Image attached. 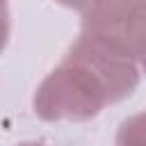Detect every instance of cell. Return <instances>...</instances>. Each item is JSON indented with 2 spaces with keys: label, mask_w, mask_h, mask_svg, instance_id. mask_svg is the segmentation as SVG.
I'll use <instances>...</instances> for the list:
<instances>
[{
  "label": "cell",
  "mask_w": 146,
  "mask_h": 146,
  "mask_svg": "<svg viewBox=\"0 0 146 146\" xmlns=\"http://www.w3.org/2000/svg\"><path fill=\"white\" fill-rule=\"evenodd\" d=\"M141 82L139 66L105 41L80 32L59 64L39 82L32 112L48 123L91 121L128 100Z\"/></svg>",
  "instance_id": "cell-1"
},
{
  "label": "cell",
  "mask_w": 146,
  "mask_h": 146,
  "mask_svg": "<svg viewBox=\"0 0 146 146\" xmlns=\"http://www.w3.org/2000/svg\"><path fill=\"white\" fill-rule=\"evenodd\" d=\"M80 32L116 48L146 75V0H96L82 11Z\"/></svg>",
  "instance_id": "cell-2"
},
{
  "label": "cell",
  "mask_w": 146,
  "mask_h": 146,
  "mask_svg": "<svg viewBox=\"0 0 146 146\" xmlns=\"http://www.w3.org/2000/svg\"><path fill=\"white\" fill-rule=\"evenodd\" d=\"M114 146H146V110L135 112L119 123Z\"/></svg>",
  "instance_id": "cell-3"
},
{
  "label": "cell",
  "mask_w": 146,
  "mask_h": 146,
  "mask_svg": "<svg viewBox=\"0 0 146 146\" xmlns=\"http://www.w3.org/2000/svg\"><path fill=\"white\" fill-rule=\"evenodd\" d=\"M9 34H11V14H9V5L7 0H0V55L9 43Z\"/></svg>",
  "instance_id": "cell-4"
},
{
  "label": "cell",
  "mask_w": 146,
  "mask_h": 146,
  "mask_svg": "<svg viewBox=\"0 0 146 146\" xmlns=\"http://www.w3.org/2000/svg\"><path fill=\"white\" fill-rule=\"evenodd\" d=\"M57 5H62V7H66V9H75V11H84L91 2H96V0H55Z\"/></svg>",
  "instance_id": "cell-5"
},
{
  "label": "cell",
  "mask_w": 146,
  "mask_h": 146,
  "mask_svg": "<svg viewBox=\"0 0 146 146\" xmlns=\"http://www.w3.org/2000/svg\"><path fill=\"white\" fill-rule=\"evenodd\" d=\"M16 146H48V144H43V141H34V139H30V141H21V144H16Z\"/></svg>",
  "instance_id": "cell-6"
}]
</instances>
